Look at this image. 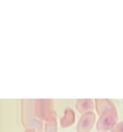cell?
Instances as JSON below:
<instances>
[{
	"label": "cell",
	"mask_w": 123,
	"mask_h": 132,
	"mask_svg": "<svg viewBox=\"0 0 123 132\" xmlns=\"http://www.w3.org/2000/svg\"><path fill=\"white\" fill-rule=\"evenodd\" d=\"M21 122L26 129H35L36 132H42L43 122L35 116L34 99L21 100Z\"/></svg>",
	"instance_id": "6da1fadb"
},
{
	"label": "cell",
	"mask_w": 123,
	"mask_h": 132,
	"mask_svg": "<svg viewBox=\"0 0 123 132\" xmlns=\"http://www.w3.org/2000/svg\"><path fill=\"white\" fill-rule=\"evenodd\" d=\"M24 132H36L35 129H26Z\"/></svg>",
	"instance_id": "30bf717a"
},
{
	"label": "cell",
	"mask_w": 123,
	"mask_h": 132,
	"mask_svg": "<svg viewBox=\"0 0 123 132\" xmlns=\"http://www.w3.org/2000/svg\"><path fill=\"white\" fill-rule=\"evenodd\" d=\"M111 132H123V122L114 125L111 128Z\"/></svg>",
	"instance_id": "9c48e42d"
},
{
	"label": "cell",
	"mask_w": 123,
	"mask_h": 132,
	"mask_svg": "<svg viewBox=\"0 0 123 132\" xmlns=\"http://www.w3.org/2000/svg\"><path fill=\"white\" fill-rule=\"evenodd\" d=\"M96 111L99 115H102L110 110L115 109L114 105L108 99H96Z\"/></svg>",
	"instance_id": "52a82bcc"
},
{
	"label": "cell",
	"mask_w": 123,
	"mask_h": 132,
	"mask_svg": "<svg viewBox=\"0 0 123 132\" xmlns=\"http://www.w3.org/2000/svg\"><path fill=\"white\" fill-rule=\"evenodd\" d=\"M75 115L74 111L70 108H67L64 111V116L60 119V125L62 128L69 127L74 123Z\"/></svg>",
	"instance_id": "8992f818"
},
{
	"label": "cell",
	"mask_w": 123,
	"mask_h": 132,
	"mask_svg": "<svg viewBox=\"0 0 123 132\" xmlns=\"http://www.w3.org/2000/svg\"><path fill=\"white\" fill-rule=\"evenodd\" d=\"M96 120V116L93 112H87L83 113L79 119L77 125L78 132H89L92 128Z\"/></svg>",
	"instance_id": "277c9868"
},
{
	"label": "cell",
	"mask_w": 123,
	"mask_h": 132,
	"mask_svg": "<svg viewBox=\"0 0 123 132\" xmlns=\"http://www.w3.org/2000/svg\"><path fill=\"white\" fill-rule=\"evenodd\" d=\"M44 132H57L56 114L54 111L51 112L48 119L45 121Z\"/></svg>",
	"instance_id": "ba28073f"
},
{
	"label": "cell",
	"mask_w": 123,
	"mask_h": 132,
	"mask_svg": "<svg viewBox=\"0 0 123 132\" xmlns=\"http://www.w3.org/2000/svg\"><path fill=\"white\" fill-rule=\"evenodd\" d=\"M94 104L92 99H78L76 103V110L81 113L89 112L93 110Z\"/></svg>",
	"instance_id": "5b68a950"
},
{
	"label": "cell",
	"mask_w": 123,
	"mask_h": 132,
	"mask_svg": "<svg viewBox=\"0 0 123 132\" xmlns=\"http://www.w3.org/2000/svg\"><path fill=\"white\" fill-rule=\"evenodd\" d=\"M53 101L51 99H34L35 116L40 121H46L53 111Z\"/></svg>",
	"instance_id": "7a4b0ae2"
},
{
	"label": "cell",
	"mask_w": 123,
	"mask_h": 132,
	"mask_svg": "<svg viewBox=\"0 0 123 132\" xmlns=\"http://www.w3.org/2000/svg\"><path fill=\"white\" fill-rule=\"evenodd\" d=\"M117 120V114L115 109L110 110L101 115L97 121L96 128L99 131H106L111 129Z\"/></svg>",
	"instance_id": "3957f363"
}]
</instances>
